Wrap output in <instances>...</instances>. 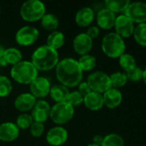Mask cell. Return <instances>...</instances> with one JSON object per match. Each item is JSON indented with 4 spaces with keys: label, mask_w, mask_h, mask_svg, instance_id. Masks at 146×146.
Here are the masks:
<instances>
[{
    "label": "cell",
    "mask_w": 146,
    "mask_h": 146,
    "mask_svg": "<svg viewBox=\"0 0 146 146\" xmlns=\"http://www.w3.org/2000/svg\"><path fill=\"white\" fill-rule=\"evenodd\" d=\"M83 73L77 60L71 57L59 60L55 68V74L58 81L68 88L76 87L83 81Z\"/></svg>",
    "instance_id": "6da1fadb"
},
{
    "label": "cell",
    "mask_w": 146,
    "mask_h": 146,
    "mask_svg": "<svg viewBox=\"0 0 146 146\" xmlns=\"http://www.w3.org/2000/svg\"><path fill=\"white\" fill-rule=\"evenodd\" d=\"M59 62L58 50L46 44L39 46L32 54L31 62L38 71H49L56 68Z\"/></svg>",
    "instance_id": "7a4b0ae2"
},
{
    "label": "cell",
    "mask_w": 146,
    "mask_h": 146,
    "mask_svg": "<svg viewBox=\"0 0 146 146\" xmlns=\"http://www.w3.org/2000/svg\"><path fill=\"white\" fill-rule=\"evenodd\" d=\"M39 71L31 62V61H21L12 66L10 69L11 78L18 84L30 85V83L38 77Z\"/></svg>",
    "instance_id": "3957f363"
},
{
    "label": "cell",
    "mask_w": 146,
    "mask_h": 146,
    "mask_svg": "<svg viewBox=\"0 0 146 146\" xmlns=\"http://www.w3.org/2000/svg\"><path fill=\"white\" fill-rule=\"evenodd\" d=\"M102 50L109 58H119L126 53V43L114 32L108 33L102 38Z\"/></svg>",
    "instance_id": "277c9868"
},
{
    "label": "cell",
    "mask_w": 146,
    "mask_h": 146,
    "mask_svg": "<svg viewBox=\"0 0 146 146\" xmlns=\"http://www.w3.org/2000/svg\"><path fill=\"white\" fill-rule=\"evenodd\" d=\"M46 14V6L40 0H28L24 2L20 8L21 17L28 22L41 20Z\"/></svg>",
    "instance_id": "5b68a950"
},
{
    "label": "cell",
    "mask_w": 146,
    "mask_h": 146,
    "mask_svg": "<svg viewBox=\"0 0 146 146\" xmlns=\"http://www.w3.org/2000/svg\"><path fill=\"white\" fill-rule=\"evenodd\" d=\"M75 110L67 102L56 103L51 107L49 117L55 124L61 126L68 123L74 116Z\"/></svg>",
    "instance_id": "8992f818"
},
{
    "label": "cell",
    "mask_w": 146,
    "mask_h": 146,
    "mask_svg": "<svg viewBox=\"0 0 146 146\" xmlns=\"http://www.w3.org/2000/svg\"><path fill=\"white\" fill-rule=\"evenodd\" d=\"M91 92L103 94L112 88L109 75L102 71H96L88 76L87 81Z\"/></svg>",
    "instance_id": "52a82bcc"
},
{
    "label": "cell",
    "mask_w": 146,
    "mask_h": 146,
    "mask_svg": "<svg viewBox=\"0 0 146 146\" xmlns=\"http://www.w3.org/2000/svg\"><path fill=\"white\" fill-rule=\"evenodd\" d=\"M39 30L32 26H24L19 28L15 35L16 43L21 46H29L34 44L39 38Z\"/></svg>",
    "instance_id": "ba28073f"
},
{
    "label": "cell",
    "mask_w": 146,
    "mask_h": 146,
    "mask_svg": "<svg viewBox=\"0 0 146 146\" xmlns=\"http://www.w3.org/2000/svg\"><path fill=\"white\" fill-rule=\"evenodd\" d=\"M124 15H126L134 24L146 23V3L131 2Z\"/></svg>",
    "instance_id": "9c48e42d"
},
{
    "label": "cell",
    "mask_w": 146,
    "mask_h": 146,
    "mask_svg": "<svg viewBox=\"0 0 146 146\" xmlns=\"http://www.w3.org/2000/svg\"><path fill=\"white\" fill-rule=\"evenodd\" d=\"M114 27L115 30L114 33L124 39L133 36L135 26L134 23L126 15L121 14L116 16Z\"/></svg>",
    "instance_id": "30bf717a"
},
{
    "label": "cell",
    "mask_w": 146,
    "mask_h": 146,
    "mask_svg": "<svg viewBox=\"0 0 146 146\" xmlns=\"http://www.w3.org/2000/svg\"><path fill=\"white\" fill-rule=\"evenodd\" d=\"M51 83L48 79L46 77L38 76L35 80H34L30 85V93L37 99H43L46 98L51 90Z\"/></svg>",
    "instance_id": "8fae6325"
},
{
    "label": "cell",
    "mask_w": 146,
    "mask_h": 146,
    "mask_svg": "<svg viewBox=\"0 0 146 146\" xmlns=\"http://www.w3.org/2000/svg\"><path fill=\"white\" fill-rule=\"evenodd\" d=\"M74 51L80 56L89 54L93 48V39H91L85 33L77 34L72 42Z\"/></svg>",
    "instance_id": "7c38bea8"
},
{
    "label": "cell",
    "mask_w": 146,
    "mask_h": 146,
    "mask_svg": "<svg viewBox=\"0 0 146 146\" xmlns=\"http://www.w3.org/2000/svg\"><path fill=\"white\" fill-rule=\"evenodd\" d=\"M68 139V132L67 130L61 127L56 126L52 127L46 133V140L47 144L51 146H61Z\"/></svg>",
    "instance_id": "4fadbf2b"
},
{
    "label": "cell",
    "mask_w": 146,
    "mask_h": 146,
    "mask_svg": "<svg viewBox=\"0 0 146 146\" xmlns=\"http://www.w3.org/2000/svg\"><path fill=\"white\" fill-rule=\"evenodd\" d=\"M51 106L48 102L44 99H39L36 101L33 110H31V116L34 121L44 123L46 122L50 115Z\"/></svg>",
    "instance_id": "5bb4252c"
},
{
    "label": "cell",
    "mask_w": 146,
    "mask_h": 146,
    "mask_svg": "<svg viewBox=\"0 0 146 146\" xmlns=\"http://www.w3.org/2000/svg\"><path fill=\"white\" fill-rule=\"evenodd\" d=\"M36 101L37 99L30 92H24L15 98L14 106L18 111L22 113H27L28 111L33 110Z\"/></svg>",
    "instance_id": "9a60e30c"
},
{
    "label": "cell",
    "mask_w": 146,
    "mask_h": 146,
    "mask_svg": "<svg viewBox=\"0 0 146 146\" xmlns=\"http://www.w3.org/2000/svg\"><path fill=\"white\" fill-rule=\"evenodd\" d=\"M96 23L97 27L103 30H109L114 27L116 15L110 11L109 9L103 8L98 11L96 15Z\"/></svg>",
    "instance_id": "2e32d148"
},
{
    "label": "cell",
    "mask_w": 146,
    "mask_h": 146,
    "mask_svg": "<svg viewBox=\"0 0 146 146\" xmlns=\"http://www.w3.org/2000/svg\"><path fill=\"white\" fill-rule=\"evenodd\" d=\"M20 134V129L15 123L7 121L0 124V141L12 142L15 140Z\"/></svg>",
    "instance_id": "e0dca14e"
},
{
    "label": "cell",
    "mask_w": 146,
    "mask_h": 146,
    "mask_svg": "<svg viewBox=\"0 0 146 146\" xmlns=\"http://www.w3.org/2000/svg\"><path fill=\"white\" fill-rule=\"evenodd\" d=\"M104 105L108 109H115L119 107L123 100L122 92L116 88H110L102 94Z\"/></svg>",
    "instance_id": "ac0fdd59"
},
{
    "label": "cell",
    "mask_w": 146,
    "mask_h": 146,
    "mask_svg": "<svg viewBox=\"0 0 146 146\" xmlns=\"http://www.w3.org/2000/svg\"><path fill=\"white\" fill-rule=\"evenodd\" d=\"M95 12L90 7L81 8L75 15V21L81 27H89L95 20Z\"/></svg>",
    "instance_id": "d6986e66"
},
{
    "label": "cell",
    "mask_w": 146,
    "mask_h": 146,
    "mask_svg": "<svg viewBox=\"0 0 146 146\" xmlns=\"http://www.w3.org/2000/svg\"><path fill=\"white\" fill-rule=\"evenodd\" d=\"M84 106L91 110V111H98L102 109L104 106L102 94L90 92L89 94L83 97V103Z\"/></svg>",
    "instance_id": "ffe728a7"
},
{
    "label": "cell",
    "mask_w": 146,
    "mask_h": 146,
    "mask_svg": "<svg viewBox=\"0 0 146 146\" xmlns=\"http://www.w3.org/2000/svg\"><path fill=\"white\" fill-rule=\"evenodd\" d=\"M69 93H70V90L68 87L61 84H58L51 87L49 95L54 102L62 103V102L66 101Z\"/></svg>",
    "instance_id": "44dd1931"
},
{
    "label": "cell",
    "mask_w": 146,
    "mask_h": 146,
    "mask_svg": "<svg viewBox=\"0 0 146 146\" xmlns=\"http://www.w3.org/2000/svg\"><path fill=\"white\" fill-rule=\"evenodd\" d=\"M65 44V35L60 31H53L46 38V45L51 47L52 49L58 50L60 49Z\"/></svg>",
    "instance_id": "7402d4cb"
},
{
    "label": "cell",
    "mask_w": 146,
    "mask_h": 146,
    "mask_svg": "<svg viewBox=\"0 0 146 146\" xmlns=\"http://www.w3.org/2000/svg\"><path fill=\"white\" fill-rule=\"evenodd\" d=\"M129 0H106L105 8L112 11L116 15V13H123L126 11L130 4Z\"/></svg>",
    "instance_id": "603a6c76"
},
{
    "label": "cell",
    "mask_w": 146,
    "mask_h": 146,
    "mask_svg": "<svg viewBox=\"0 0 146 146\" xmlns=\"http://www.w3.org/2000/svg\"><path fill=\"white\" fill-rule=\"evenodd\" d=\"M40 24L45 30L53 32L57 30L59 25V21L55 15L52 13H46L40 20Z\"/></svg>",
    "instance_id": "cb8c5ba5"
},
{
    "label": "cell",
    "mask_w": 146,
    "mask_h": 146,
    "mask_svg": "<svg viewBox=\"0 0 146 146\" xmlns=\"http://www.w3.org/2000/svg\"><path fill=\"white\" fill-rule=\"evenodd\" d=\"M4 59L5 62L8 64H10L12 66L17 64L20 62L22 59V51L15 47H9L5 49L4 51Z\"/></svg>",
    "instance_id": "d4e9b609"
},
{
    "label": "cell",
    "mask_w": 146,
    "mask_h": 146,
    "mask_svg": "<svg viewBox=\"0 0 146 146\" xmlns=\"http://www.w3.org/2000/svg\"><path fill=\"white\" fill-rule=\"evenodd\" d=\"M77 62L83 72L91 71L96 67V58L90 54L80 56V58L77 60Z\"/></svg>",
    "instance_id": "484cf974"
},
{
    "label": "cell",
    "mask_w": 146,
    "mask_h": 146,
    "mask_svg": "<svg viewBox=\"0 0 146 146\" xmlns=\"http://www.w3.org/2000/svg\"><path fill=\"white\" fill-rule=\"evenodd\" d=\"M119 64L120 68L125 71V73L137 67L135 57L129 53H124L122 56L119 57Z\"/></svg>",
    "instance_id": "4316f807"
},
{
    "label": "cell",
    "mask_w": 146,
    "mask_h": 146,
    "mask_svg": "<svg viewBox=\"0 0 146 146\" xmlns=\"http://www.w3.org/2000/svg\"><path fill=\"white\" fill-rule=\"evenodd\" d=\"M133 36L137 44L146 47V23L138 24L134 28Z\"/></svg>",
    "instance_id": "83f0119b"
},
{
    "label": "cell",
    "mask_w": 146,
    "mask_h": 146,
    "mask_svg": "<svg viewBox=\"0 0 146 146\" xmlns=\"http://www.w3.org/2000/svg\"><path fill=\"white\" fill-rule=\"evenodd\" d=\"M110 78V81H111V85L113 88H121L123 86H125L127 83V78L125 73L123 72H114L112 74L109 75Z\"/></svg>",
    "instance_id": "f1b7e54d"
},
{
    "label": "cell",
    "mask_w": 146,
    "mask_h": 146,
    "mask_svg": "<svg viewBox=\"0 0 146 146\" xmlns=\"http://www.w3.org/2000/svg\"><path fill=\"white\" fill-rule=\"evenodd\" d=\"M101 146H125V141L120 134L109 133L104 136Z\"/></svg>",
    "instance_id": "f546056e"
},
{
    "label": "cell",
    "mask_w": 146,
    "mask_h": 146,
    "mask_svg": "<svg viewBox=\"0 0 146 146\" xmlns=\"http://www.w3.org/2000/svg\"><path fill=\"white\" fill-rule=\"evenodd\" d=\"M34 122V120L31 116V115L28 114V113H22L21 115H19L16 118L15 121V125L16 127L21 130H26L28 129L32 123Z\"/></svg>",
    "instance_id": "4dcf8cb0"
},
{
    "label": "cell",
    "mask_w": 146,
    "mask_h": 146,
    "mask_svg": "<svg viewBox=\"0 0 146 146\" xmlns=\"http://www.w3.org/2000/svg\"><path fill=\"white\" fill-rule=\"evenodd\" d=\"M12 83L10 80L4 75H0V98L8 97L12 92Z\"/></svg>",
    "instance_id": "1f68e13d"
},
{
    "label": "cell",
    "mask_w": 146,
    "mask_h": 146,
    "mask_svg": "<svg viewBox=\"0 0 146 146\" xmlns=\"http://www.w3.org/2000/svg\"><path fill=\"white\" fill-rule=\"evenodd\" d=\"M70 105H71L74 109L76 107L80 106L83 103V97L78 92V91L70 92L66 101Z\"/></svg>",
    "instance_id": "d6a6232c"
},
{
    "label": "cell",
    "mask_w": 146,
    "mask_h": 146,
    "mask_svg": "<svg viewBox=\"0 0 146 146\" xmlns=\"http://www.w3.org/2000/svg\"><path fill=\"white\" fill-rule=\"evenodd\" d=\"M125 74L126 75L127 80L131 82H139L143 80V69L138 66Z\"/></svg>",
    "instance_id": "836d02e7"
},
{
    "label": "cell",
    "mask_w": 146,
    "mask_h": 146,
    "mask_svg": "<svg viewBox=\"0 0 146 146\" xmlns=\"http://www.w3.org/2000/svg\"><path fill=\"white\" fill-rule=\"evenodd\" d=\"M29 131L30 133L33 137L34 138H40L42 136V134L44 133L45 131V127L43 123H40V122H36L34 121L31 125V127H29Z\"/></svg>",
    "instance_id": "e575fe53"
},
{
    "label": "cell",
    "mask_w": 146,
    "mask_h": 146,
    "mask_svg": "<svg viewBox=\"0 0 146 146\" xmlns=\"http://www.w3.org/2000/svg\"><path fill=\"white\" fill-rule=\"evenodd\" d=\"M91 39H95L100 35V28L97 26H89L85 33Z\"/></svg>",
    "instance_id": "d590c367"
},
{
    "label": "cell",
    "mask_w": 146,
    "mask_h": 146,
    "mask_svg": "<svg viewBox=\"0 0 146 146\" xmlns=\"http://www.w3.org/2000/svg\"><path fill=\"white\" fill-rule=\"evenodd\" d=\"M77 87H78V92H79L83 97L86 96L87 94H89V93L91 92L90 87H89V86L88 85V83H87L86 81H82V82L77 86Z\"/></svg>",
    "instance_id": "8d00e7d4"
},
{
    "label": "cell",
    "mask_w": 146,
    "mask_h": 146,
    "mask_svg": "<svg viewBox=\"0 0 146 146\" xmlns=\"http://www.w3.org/2000/svg\"><path fill=\"white\" fill-rule=\"evenodd\" d=\"M4 51H5V49L2 45H0V66L1 67L7 66V63L4 59Z\"/></svg>",
    "instance_id": "74e56055"
},
{
    "label": "cell",
    "mask_w": 146,
    "mask_h": 146,
    "mask_svg": "<svg viewBox=\"0 0 146 146\" xmlns=\"http://www.w3.org/2000/svg\"><path fill=\"white\" fill-rule=\"evenodd\" d=\"M103 138H104L103 136L97 134V135H96V136L93 138V143H94V144H96V145H102V141H103Z\"/></svg>",
    "instance_id": "f35d334b"
},
{
    "label": "cell",
    "mask_w": 146,
    "mask_h": 146,
    "mask_svg": "<svg viewBox=\"0 0 146 146\" xmlns=\"http://www.w3.org/2000/svg\"><path fill=\"white\" fill-rule=\"evenodd\" d=\"M143 81L146 85V67L145 68V69H143Z\"/></svg>",
    "instance_id": "ab89813d"
},
{
    "label": "cell",
    "mask_w": 146,
    "mask_h": 146,
    "mask_svg": "<svg viewBox=\"0 0 146 146\" xmlns=\"http://www.w3.org/2000/svg\"><path fill=\"white\" fill-rule=\"evenodd\" d=\"M87 146H101L99 145H96V144H94V143H91V144H89Z\"/></svg>",
    "instance_id": "60d3db41"
},
{
    "label": "cell",
    "mask_w": 146,
    "mask_h": 146,
    "mask_svg": "<svg viewBox=\"0 0 146 146\" xmlns=\"http://www.w3.org/2000/svg\"><path fill=\"white\" fill-rule=\"evenodd\" d=\"M0 14H1V8H0Z\"/></svg>",
    "instance_id": "b9f144b4"
},
{
    "label": "cell",
    "mask_w": 146,
    "mask_h": 146,
    "mask_svg": "<svg viewBox=\"0 0 146 146\" xmlns=\"http://www.w3.org/2000/svg\"><path fill=\"white\" fill-rule=\"evenodd\" d=\"M0 70H1V66H0Z\"/></svg>",
    "instance_id": "7bdbcfd3"
}]
</instances>
